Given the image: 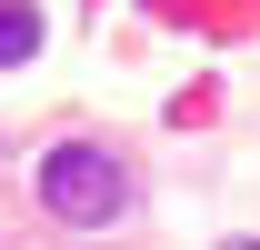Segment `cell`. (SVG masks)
I'll use <instances>...</instances> for the list:
<instances>
[{
    "mask_svg": "<svg viewBox=\"0 0 260 250\" xmlns=\"http://www.w3.org/2000/svg\"><path fill=\"white\" fill-rule=\"evenodd\" d=\"M220 250H260V240H220Z\"/></svg>",
    "mask_w": 260,
    "mask_h": 250,
    "instance_id": "3957f363",
    "label": "cell"
},
{
    "mask_svg": "<svg viewBox=\"0 0 260 250\" xmlns=\"http://www.w3.org/2000/svg\"><path fill=\"white\" fill-rule=\"evenodd\" d=\"M20 60H40V10L30 0H0V70H20Z\"/></svg>",
    "mask_w": 260,
    "mask_h": 250,
    "instance_id": "7a4b0ae2",
    "label": "cell"
},
{
    "mask_svg": "<svg viewBox=\"0 0 260 250\" xmlns=\"http://www.w3.org/2000/svg\"><path fill=\"white\" fill-rule=\"evenodd\" d=\"M40 210L60 220V230H110V220H130V170L110 140H60V150H40L30 170Z\"/></svg>",
    "mask_w": 260,
    "mask_h": 250,
    "instance_id": "6da1fadb",
    "label": "cell"
}]
</instances>
